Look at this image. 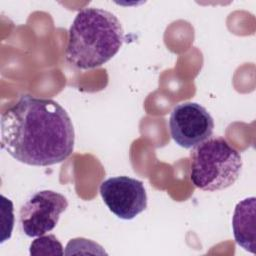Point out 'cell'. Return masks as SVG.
I'll use <instances>...</instances> for the list:
<instances>
[{
	"label": "cell",
	"mask_w": 256,
	"mask_h": 256,
	"mask_svg": "<svg viewBox=\"0 0 256 256\" xmlns=\"http://www.w3.org/2000/svg\"><path fill=\"white\" fill-rule=\"evenodd\" d=\"M169 130L174 142L182 148H193L211 137L214 120L199 103L177 104L169 117Z\"/></svg>",
	"instance_id": "obj_5"
},
{
	"label": "cell",
	"mask_w": 256,
	"mask_h": 256,
	"mask_svg": "<svg viewBox=\"0 0 256 256\" xmlns=\"http://www.w3.org/2000/svg\"><path fill=\"white\" fill-rule=\"evenodd\" d=\"M124 31L111 12L95 7L80 10L68 32L66 61L79 69L97 68L120 50Z\"/></svg>",
	"instance_id": "obj_2"
},
{
	"label": "cell",
	"mask_w": 256,
	"mask_h": 256,
	"mask_svg": "<svg viewBox=\"0 0 256 256\" xmlns=\"http://www.w3.org/2000/svg\"><path fill=\"white\" fill-rule=\"evenodd\" d=\"M242 164L240 152L225 138L210 137L191 152L190 181L204 191L223 190L236 182Z\"/></svg>",
	"instance_id": "obj_3"
},
{
	"label": "cell",
	"mask_w": 256,
	"mask_h": 256,
	"mask_svg": "<svg viewBox=\"0 0 256 256\" xmlns=\"http://www.w3.org/2000/svg\"><path fill=\"white\" fill-rule=\"evenodd\" d=\"M100 195L107 208L118 218L131 220L147 208V194L142 181L116 176L104 180Z\"/></svg>",
	"instance_id": "obj_6"
},
{
	"label": "cell",
	"mask_w": 256,
	"mask_h": 256,
	"mask_svg": "<svg viewBox=\"0 0 256 256\" xmlns=\"http://www.w3.org/2000/svg\"><path fill=\"white\" fill-rule=\"evenodd\" d=\"M1 213H2V236L1 243L11 237L14 227V214L13 203L10 199H7L4 195H1Z\"/></svg>",
	"instance_id": "obj_9"
},
{
	"label": "cell",
	"mask_w": 256,
	"mask_h": 256,
	"mask_svg": "<svg viewBox=\"0 0 256 256\" xmlns=\"http://www.w3.org/2000/svg\"><path fill=\"white\" fill-rule=\"evenodd\" d=\"M67 207V198L58 192L53 190L36 192L20 208L22 231L28 237H38L50 232Z\"/></svg>",
	"instance_id": "obj_4"
},
{
	"label": "cell",
	"mask_w": 256,
	"mask_h": 256,
	"mask_svg": "<svg viewBox=\"0 0 256 256\" xmlns=\"http://www.w3.org/2000/svg\"><path fill=\"white\" fill-rule=\"evenodd\" d=\"M256 198L247 197L237 203L232 218V229L236 243L244 250L256 253Z\"/></svg>",
	"instance_id": "obj_7"
},
{
	"label": "cell",
	"mask_w": 256,
	"mask_h": 256,
	"mask_svg": "<svg viewBox=\"0 0 256 256\" xmlns=\"http://www.w3.org/2000/svg\"><path fill=\"white\" fill-rule=\"evenodd\" d=\"M1 148L31 166L66 160L74 150L75 132L67 111L56 101L23 95L0 120Z\"/></svg>",
	"instance_id": "obj_1"
},
{
	"label": "cell",
	"mask_w": 256,
	"mask_h": 256,
	"mask_svg": "<svg viewBox=\"0 0 256 256\" xmlns=\"http://www.w3.org/2000/svg\"><path fill=\"white\" fill-rule=\"evenodd\" d=\"M30 255L38 256V255H56L62 256L64 255L63 246L60 241L53 235H41L38 236L30 245Z\"/></svg>",
	"instance_id": "obj_8"
}]
</instances>
